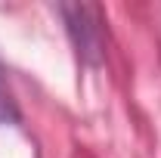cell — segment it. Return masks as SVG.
<instances>
[{
  "instance_id": "6da1fadb",
  "label": "cell",
  "mask_w": 161,
  "mask_h": 158,
  "mask_svg": "<svg viewBox=\"0 0 161 158\" xmlns=\"http://www.w3.org/2000/svg\"><path fill=\"white\" fill-rule=\"evenodd\" d=\"M62 16H65V25H68V34L75 40L78 53L90 62H99V25H96V13L90 6H62Z\"/></svg>"
},
{
  "instance_id": "7a4b0ae2",
  "label": "cell",
  "mask_w": 161,
  "mask_h": 158,
  "mask_svg": "<svg viewBox=\"0 0 161 158\" xmlns=\"http://www.w3.org/2000/svg\"><path fill=\"white\" fill-rule=\"evenodd\" d=\"M19 121V109H16V99L9 96L6 84H3V75H0V127L3 124H16Z\"/></svg>"
}]
</instances>
